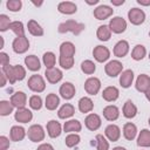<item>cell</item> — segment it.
<instances>
[{
    "instance_id": "cell-23",
    "label": "cell",
    "mask_w": 150,
    "mask_h": 150,
    "mask_svg": "<svg viewBox=\"0 0 150 150\" xmlns=\"http://www.w3.org/2000/svg\"><path fill=\"white\" fill-rule=\"evenodd\" d=\"M118 95H120V91L116 87H107L103 91H102V97L103 100L108 101V102H112V101H116L118 98Z\"/></svg>"
},
{
    "instance_id": "cell-18",
    "label": "cell",
    "mask_w": 150,
    "mask_h": 150,
    "mask_svg": "<svg viewBox=\"0 0 150 150\" xmlns=\"http://www.w3.org/2000/svg\"><path fill=\"white\" fill-rule=\"evenodd\" d=\"M104 132H105V136L108 137V139L111 142H116L121 137V129L116 124H109L105 128Z\"/></svg>"
},
{
    "instance_id": "cell-35",
    "label": "cell",
    "mask_w": 150,
    "mask_h": 150,
    "mask_svg": "<svg viewBox=\"0 0 150 150\" xmlns=\"http://www.w3.org/2000/svg\"><path fill=\"white\" fill-rule=\"evenodd\" d=\"M96 35L98 38V40L101 41H108L111 36V30L109 28V26L107 25H102L97 28V32H96Z\"/></svg>"
},
{
    "instance_id": "cell-25",
    "label": "cell",
    "mask_w": 150,
    "mask_h": 150,
    "mask_svg": "<svg viewBox=\"0 0 150 150\" xmlns=\"http://www.w3.org/2000/svg\"><path fill=\"white\" fill-rule=\"evenodd\" d=\"M9 136H11V139L14 141V142H20L25 138L26 136V130L22 128V127H19V125H14L12 127L11 129V132H9Z\"/></svg>"
},
{
    "instance_id": "cell-57",
    "label": "cell",
    "mask_w": 150,
    "mask_h": 150,
    "mask_svg": "<svg viewBox=\"0 0 150 150\" xmlns=\"http://www.w3.org/2000/svg\"><path fill=\"white\" fill-rule=\"evenodd\" d=\"M33 4H34L35 6H41V5H42V2H33Z\"/></svg>"
},
{
    "instance_id": "cell-12",
    "label": "cell",
    "mask_w": 150,
    "mask_h": 150,
    "mask_svg": "<svg viewBox=\"0 0 150 150\" xmlns=\"http://www.w3.org/2000/svg\"><path fill=\"white\" fill-rule=\"evenodd\" d=\"M112 13H114V9L107 5H101L94 9V16L97 20H104L110 15H112Z\"/></svg>"
},
{
    "instance_id": "cell-38",
    "label": "cell",
    "mask_w": 150,
    "mask_h": 150,
    "mask_svg": "<svg viewBox=\"0 0 150 150\" xmlns=\"http://www.w3.org/2000/svg\"><path fill=\"white\" fill-rule=\"evenodd\" d=\"M42 60H43V64L46 66V69L54 68L55 61H56V57H55V54L54 53H52V52L45 53L43 56H42Z\"/></svg>"
},
{
    "instance_id": "cell-1",
    "label": "cell",
    "mask_w": 150,
    "mask_h": 150,
    "mask_svg": "<svg viewBox=\"0 0 150 150\" xmlns=\"http://www.w3.org/2000/svg\"><path fill=\"white\" fill-rule=\"evenodd\" d=\"M4 74L6 75L7 80L9 81L11 84H14L16 81H21L25 79L26 76V70L20 64H15V66H5L2 67V70Z\"/></svg>"
},
{
    "instance_id": "cell-59",
    "label": "cell",
    "mask_w": 150,
    "mask_h": 150,
    "mask_svg": "<svg viewBox=\"0 0 150 150\" xmlns=\"http://www.w3.org/2000/svg\"><path fill=\"white\" fill-rule=\"evenodd\" d=\"M149 59H150V53H149Z\"/></svg>"
},
{
    "instance_id": "cell-4",
    "label": "cell",
    "mask_w": 150,
    "mask_h": 150,
    "mask_svg": "<svg viewBox=\"0 0 150 150\" xmlns=\"http://www.w3.org/2000/svg\"><path fill=\"white\" fill-rule=\"evenodd\" d=\"M27 135L32 142H41L45 138V130L40 124H34L29 127Z\"/></svg>"
},
{
    "instance_id": "cell-36",
    "label": "cell",
    "mask_w": 150,
    "mask_h": 150,
    "mask_svg": "<svg viewBox=\"0 0 150 150\" xmlns=\"http://www.w3.org/2000/svg\"><path fill=\"white\" fill-rule=\"evenodd\" d=\"M94 108V103L89 97H82L79 101V109L81 112H89Z\"/></svg>"
},
{
    "instance_id": "cell-31",
    "label": "cell",
    "mask_w": 150,
    "mask_h": 150,
    "mask_svg": "<svg viewBox=\"0 0 150 150\" xmlns=\"http://www.w3.org/2000/svg\"><path fill=\"white\" fill-rule=\"evenodd\" d=\"M59 104H60V98H59V96H57L56 94L50 93V94L47 95L45 105H46V108H47L48 110H55Z\"/></svg>"
},
{
    "instance_id": "cell-9",
    "label": "cell",
    "mask_w": 150,
    "mask_h": 150,
    "mask_svg": "<svg viewBox=\"0 0 150 150\" xmlns=\"http://www.w3.org/2000/svg\"><path fill=\"white\" fill-rule=\"evenodd\" d=\"M101 89V81L97 77H89L84 82V90L89 95H96Z\"/></svg>"
},
{
    "instance_id": "cell-32",
    "label": "cell",
    "mask_w": 150,
    "mask_h": 150,
    "mask_svg": "<svg viewBox=\"0 0 150 150\" xmlns=\"http://www.w3.org/2000/svg\"><path fill=\"white\" fill-rule=\"evenodd\" d=\"M74 112H75L74 105L70 104V103H66V104H63V105L59 109L57 115H59L60 118H69V117H71V116L74 115Z\"/></svg>"
},
{
    "instance_id": "cell-47",
    "label": "cell",
    "mask_w": 150,
    "mask_h": 150,
    "mask_svg": "<svg viewBox=\"0 0 150 150\" xmlns=\"http://www.w3.org/2000/svg\"><path fill=\"white\" fill-rule=\"evenodd\" d=\"M11 23L12 22L9 21V18L7 15H5V14H1L0 15V30L1 32L7 30L9 28V26H11Z\"/></svg>"
},
{
    "instance_id": "cell-40",
    "label": "cell",
    "mask_w": 150,
    "mask_h": 150,
    "mask_svg": "<svg viewBox=\"0 0 150 150\" xmlns=\"http://www.w3.org/2000/svg\"><path fill=\"white\" fill-rule=\"evenodd\" d=\"M9 28L16 34V36H25V28L21 21H13Z\"/></svg>"
},
{
    "instance_id": "cell-20",
    "label": "cell",
    "mask_w": 150,
    "mask_h": 150,
    "mask_svg": "<svg viewBox=\"0 0 150 150\" xmlns=\"http://www.w3.org/2000/svg\"><path fill=\"white\" fill-rule=\"evenodd\" d=\"M129 52V43L125 40L118 41L114 47V55L117 57H123Z\"/></svg>"
},
{
    "instance_id": "cell-27",
    "label": "cell",
    "mask_w": 150,
    "mask_h": 150,
    "mask_svg": "<svg viewBox=\"0 0 150 150\" xmlns=\"http://www.w3.org/2000/svg\"><path fill=\"white\" fill-rule=\"evenodd\" d=\"M136 134H137V128H136V125L134 123L129 122V123L124 124V127H123V136L125 137V139L132 141L136 137Z\"/></svg>"
},
{
    "instance_id": "cell-43",
    "label": "cell",
    "mask_w": 150,
    "mask_h": 150,
    "mask_svg": "<svg viewBox=\"0 0 150 150\" xmlns=\"http://www.w3.org/2000/svg\"><path fill=\"white\" fill-rule=\"evenodd\" d=\"M80 136L77 135V134H69L67 137H66V139H64V143H66V145L68 146V148H73V146H75V145H77L79 143H80Z\"/></svg>"
},
{
    "instance_id": "cell-10",
    "label": "cell",
    "mask_w": 150,
    "mask_h": 150,
    "mask_svg": "<svg viewBox=\"0 0 150 150\" xmlns=\"http://www.w3.org/2000/svg\"><path fill=\"white\" fill-rule=\"evenodd\" d=\"M93 55L97 62H104L110 57V52L104 46H96L93 50Z\"/></svg>"
},
{
    "instance_id": "cell-30",
    "label": "cell",
    "mask_w": 150,
    "mask_h": 150,
    "mask_svg": "<svg viewBox=\"0 0 150 150\" xmlns=\"http://www.w3.org/2000/svg\"><path fill=\"white\" fill-rule=\"evenodd\" d=\"M75 54V46L74 43L66 41L62 42L60 46V55L61 56H74Z\"/></svg>"
},
{
    "instance_id": "cell-17",
    "label": "cell",
    "mask_w": 150,
    "mask_h": 150,
    "mask_svg": "<svg viewBox=\"0 0 150 150\" xmlns=\"http://www.w3.org/2000/svg\"><path fill=\"white\" fill-rule=\"evenodd\" d=\"M60 95L64 98V100H70L74 97L75 95V87L73 83L70 82H64L63 84H61L60 87Z\"/></svg>"
},
{
    "instance_id": "cell-53",
    "label": "cell",
    "mask_w": 150,
    "mask_h": 150,
    "mask_svg": "<svg viewBox=\"0 0 150 150\" xmlns=\"http://www.w3.org/2000/svg\"><path fill=\"white\" fill-rule=\"evenodd\" d=\"M137 2L139 5H143V6H149L150 5V0H137Z\"/></svg>"
},
{
    "instance_id": "cell-42",
    "label": "cell",
    "mask_w": 150,
    "mask_h": 150,
    "mask_svg": "<svg viewBox=\"0 0 150 150\" xmlns=\"http://www.w3.org/2000/svg\"><path fill=\"white\" fill-rule=\"evenodd\" d=\"M59 62L63 69H70L74 66V56H61L60 55Z\"/></svg>"
},
{
    "instance_id": "cell-21",
    "label": "cell",
    "mask_w": 150,
    "mask_h": 150,
    "mask_svg": "<svg viewBox=\"0 0 150 150\" xmlns=\"http://www.w3.org/2000/svg\"><path fill=\"white\" fill-rule=\"evenodd\" d=\"M134 81V73L131 69H127L120 75V84L123 88H129Z\"/></svg>"
},
{
    "instance_id": "cell-34",
    "label": "cell",
    "mask_w": 150,
    "mask_h": 150,
    "mask_svg": "<svg viewBox=\"0 0 150 150\" xmlns=\"http://www.w3.org/2000/svg\"><path fill=\"white\" fill-rule=\"evenodd\" d=\"M27 28H28V32L34 36H42L43 35L42 27L35 20H29L27 23Z\"/></svg>"
},
{
    "instance_id": "cell-24",
    "label": "cell",
    "mask_w": 150,
    "mask_h": 150,
    "mask_svg": "<svg viewBox=\"0 0 150 150\" xmlns=\"http://www.w3.org/2000/svg\"><path fill=\"white\" fill-rule=\"evenodd\" d=\"M103 116L108 121H115L120 116V110L116 105H107L103 109Z\"/></svg>"
},
{
    "instance_id": "cell-8",
    "label": "cell",
    "mask_w": 150,
    "mask_h": 150,
    "mask_svg": "<svg viewBox=\"0 0 150 150\" xmlns=\"http://www.w3.org/2000/svg\"><path fill=\"white\" fill-rule=\"evenodd\" d=\"M128 18H129V21L132 23V25H141L144 22L145 20V13L139 9V8H131L129 12H128Z\"/></svg>"
},
{
    "instance_id": "cell-11",
    "label": "cell",
    "mask_w": 150,
    "mask_h": 150,
    "mask_svg": "<svg viewBox=\"0 0 150 150\" xmlns=\"http://www.w3.org/2000/svg\"><path fill=\"white\" fill-rule=\"evenodd\" d=\"M101 123H102L101 117H100L97 114H89V115L86 117V120H84L86 127H87L89 130H91V131L97 130V129L101 127Z\"/></svg>"
},
{
    "instance_id": "cell-56",
    "label": "cell",
    "mask_w": 150,
    "mask_h": 150,
    "mask_svg": "<svg viewBox=\"0 0 150 150\" xmlns=\"http://www.w3.org/2000/svg\"><path fill=\"white\" fill-rule=\"evenodd\" d=\"M145 96H146V98H148V100H149V101H150V90H149V91H146V93H145Z\"/></svg>"
},
{
    "instance_id": "cell-51",
    "label": "cell",
    "mask_w": 150,
    "mask_h": 150,
    "mask_svg": "<svg viewBox=\"0 0 150 150\" xmlns=\"http://www.w3.org/2000/svg\"><path fill=\"white\" fill-rule=\"evenodd\" d=\"M0 77H1V87H5V84H6V75L4 74V71H1V74H0Z\"/></svg>"
},
{
    "instance_id": "cell-22",
    "label": "cell",
    "mask_w": 150,
    "mask_h": 150,
    "mask_svg": "<svg viewBox=\"0 0 150 150\" xmlns=\"http://www.w3.org/2000/svg\"><path fill=\"white\" fill-rule=\"evenodd\" d=\"M57 9H59V12L62 13V14H74V13H76L77 7H76V5H75L74 2H71V1H62V2L59 4Z\"/></svg>"
},
{
    "instance_id": "cell-45",
    "label": "cell",
    "mask_w": 150,
    "mask_h": 150,
    "mask_svg": "<svg viewBox=\"0 0 150 150\" xmlns=\"http://www.w3.org/2000/svg\"><path fill=\"white\" fill-rule=\"evenodd\" d=\"M29 107L34 110H39L42 107V100L39 95H33L29 98Z\"/></svg>"
},
{
    "instance_id": "cell-49",
    "label": "cell",
    "mask_w": 150,
    "mask_h": 150,
    "mask_svg": "<svg viewBox=\"0 0 150 150\" xmlns=\"http://www.w3.org/2000/svg\"><path fill=\"white\" fill-rule=\"evenodd\" d=\"M0 63H1L2 67L9 64V56H8L6 53H4V52L0 53Z\"/></svg>"
},
{
    "instance_id": "cell-5",
    "label": "cell",
    "mask_w": 150,
    "mask_h": 150,
    "mask_svg": "<svg viewBox=\"0 0 150 150\" xmlns=\"http://www.w3.org/2000/svg\"><path fill=\"white\" fill-rule=\"evenodd\" d=\"M12 48L16 54H22L28 50L29 41L26 36H16L12 43Z\"/></svg>"
},
{
    "instance_id": "cell-29",
    "label": "cell",
    "mask_w": 150,
    "mask_h": 150,
    "mask_svg": "<svg viewBox=\"0 0 150 150\" xmlns=\"http://www.w3.org/2000/svg\"><path fill=\"white\" fill-rule=\"evenodd\" d=\"M137 145L143 146V148L150 146V130H148V129L141 130L138 138H137Z\"/></svg>"
},
{
    "instance_id": "cell-46",
    "label": "cell",
    "mask_w": 150,
    "mask_h": 150,
    "mask_svg": "<svg viewBox=\"0 0 150 150\" xmlns=\"http://www.w3.org/2000/svg\"><path fill=\"white\" fill-rule=\"evenodd\" d=\"M7 8L12 12H18L21 9V6H22V2L20 0H8L7 4H6Z\"/></svg>"
},
{
    "instance_id": "cell-39",
    "label": "cell",
    "mask_w": 150,
    "mask_h": 150,
    "mask_svg": "<svg viewBox=\"0 0 150 150\" xmlns=\"http://www.w3.org/2000/svg\"><path fill=\"white\" fill-rule=\"evenodd\" d=\"M81 69H82V71H83L84 74L90 75V74H94V73H95L96 66H95V63H94L93 61L86 60V61H83V62L81 63Z\"/></svg>"
},
{
    "instance_id": "cell-7",
    "label": "cell",
    "mask_w": 150,
    "mask_h": 150,
    "mask_svg": "<svg viewBox=\"0 0 150 150\" xmlns=\"http://www.w3.org/2000/svg\"><path fill=\"white\" fill-rule=\"evenodd\" d=\"M109 28L112 33H116V34H120V33H123L125 29H127V22L121 16H115L110 20L109 22Z\"/></svg>"
},
{
    "instance_id": "cell-60",
    "label": "cell",
    "mask_w": 150,
    "mask_h": 150,
    "mask_svg": "<svg viewBox=\"0 0 150 150\" xmlns=\"http://www.w3.org/2000/svg\"><path fill=\"white\" fill-rule=\"evenodd\" d=\"M149 36H150V33H149Z\"/></svg>"
},
{
    "instance_id": "cell-48",
    "label": "cell",
    "mask_w": 150,
    "mask_h": 150,
    "mask_svg": "<svg viewBox=\"0 0 150 150\" xmlns=\"http://www.w3.org/2000/svg\"><path fill=\"white\" fill-rule=\"evenodd\" d=\"M9 148V139L6 136H0V150H7Z\"/></svg>"
},
{
    "instance_id": "cell-26",
    "label": "cell",
    "mask_w": 150,
    "mask_h": 150,
    "mask_svg": "<svg viewBox=\"0 0 150 150\" xmlns=\"http://www.w3.org/2000/svg\"><path fill=\"white\" fill-rule=\"evenodd\" d=\"M25 64L27 66V68L32 71H38L41 68L40 64V60L38 59V56L35 55H28L25 57Z\"/></svg>"
},
{
    "instance_id": "cell-13",
    "label": "cell",
    "mask_w": 150,
    "mask_h": 150,
    "mask_svg": "<svg viewBox=\"0 0 150 150\" xmlns=\"http://www.w3.org/2000/svg\"><path fill=\"white\" fill-rule=\"evenodd\" d=\"M136 89L141 93H146L150 90V76L146 74H141L136 80Z\"/></svg>"
},
{
    "instance_id": "cell-54",
    "label": "cell",
    "mask_w": 150,
    "mask_h": 150,
    "mask_svg": "<svg viewBox=\"0 0 150 150\" xmlns=\"http://www.w3.org/2000/svg\"><path fill=\"white\" fill-rule=\"evenodd\" d=\"M112 150H127L125 148H123V146H115Z\"/></svg>"
},
{
    "instance_id": "cell-3",
    "label": "cell",
    "mask_w": 150,
    "mask_h": 150,
    "mask_svg": "<svg viewBox=\"0 0 150 150\" xmlns=\"http://www.w3.org/2000/svg\"><path fill=\"white\" fill-rule=\"evenodd\" d=\"M27 84H28V88H29L30 90L35 91V93H41V91H43L45 88H46V83H45L42 76H40V75H38V74L32 75V76L28 79Z\"/></svg>"
},
{
    "instance_id": "cell-55",
    "label": "cell",
    "mask_w": 150,
    "mask_h": 150,
    "mask_svg": "<svg viewBox=\"0 0 150 150\" xmlns=\"http://www.w3.org/2000/svg\"><path fill=\"white\" fill-rule=\"evenodd\" d=\"M98 2V0H94V1H87V4H89V5H95V4H97Z\"/></svg>"
},
{
    "instance_id": "cell-28",
    "label": "cell",
    "mask_w": 150,
    "mask_h": 150,
    "mask_svg": "<svg viewBox=\"0 0 150 150\" xmlns=\"http://www.w3.org/2000/svg\"><path fill=\"white\" fill-rule=\"evenodd\" d=\"M81 129H82V125L77 120H69V121L64 122V124H63L64 132H74L75 134V132L81 131Z\"/></svg>"
},
{
    "instance_id": "cell-58",
    "label": "cell",
    "mask_w": 150,
    "mask_h": 150,
    "mask_svg": "<svg viewBox=\"0 0 150 150\" xmlns=\"http://www.w3.org/2000/svg\"><path fill=\"white\" fill-rule=\"evenodd\" d=\"M148 123H149V125H150V118H149V121H148Z\"/></svg>"
},
{
    "instance_id": "cell-2",
    "label": "cell",
    "mask_w": 150,
    "mask_h": 150,
    "mask_svg": "<svg viewBox=\"0 0 150 150\" xmlns=\"http://www.w3.org/2000/svg\"><path fill=\"white\" fill-rule=\"evenodd\" d=\"M84 25L83 23H79L74 20H67L62 23L59 25V32L60 33H67V32H71L75 35H79L83 29H84Z\"/></svg>"
},
{
    "instance_id": "cell-44",
    "label": "cell",
    "mask_w": 150,
    "mask_h": 150,
    "mask_svg": "<svg viewBox=\"0 0 150 150\" xmlns=\"http://www.w3.org/2000/svg\"><path fill=\"white\" fill-rule=\"evenodd\" d=\"M95 141H96V149L97 150H108L109 149V143L103 137V135H96Z\"/></svg>"
},
{
    "instance_id": "cell-6",
    "label": "cell",
    "mask_w": 150,
    "mask_h": 150,
    "mask_svg": "<svg viewBox=\"0 0 150 150\" xmlns=\"http://www.w3.org/2000/svg\"><path fill=\"white\" fill-rule=\"evenodd\" d=\"M104 70H105V73H107L108 76L115 77V76H117V75H120V74L122 73V70H123V64H122L120 61H117V60H112V61H109V62L105 64Z\"/></svg>"
},
{
    "instance_id": "cell-16",
    "label": "cell",
    "mask_w": 150,
    "mask_h": 150,
    "mask_svg": "<svg viewBox=\"0 0 150 150\" xmlns=\"http://www.w3.org/2000/svg\"><path fill=\"white\" fill-rule=\"evenodd\" d=\"M45 76H46V79H47V81L49 83L54 84V83H57L59 81H61L63 75H62V71L60 69H57V68H49V69H46Z\"/></svg>"
},
{
    "instance_id": "cell-33",
    "label": "cell",
    "mask_w": 150,
    "mask_h": 150,
    "mask_svg": "<svg viewBox=\"0 0 150 150\" xmlns=\"http://www.w3.org/2000/svg\"><path fill=\"white\" fill-rule=\"evenodd\" d=\"M136 114H137V108H136V105H135L130 100H128V101L124 103V105H123V115H124V117H127V118H132V117L136 116Z\"/></svg>"
},
{
    "instance_id": "cell-15",
    "label": "cell",
    "mask_w": 150,
    "mask_h": 150,
    "mask_svg": "<svg viewBox=\"0 0 150 150\" xmlns=\"http://www.w3.org/2000/svg\"><path fill=\"white\" fill-rule=\"evenodd\" d=\"M14 118L16 122H20V123H28L30 122V120L33 118V114L30 110H28L27 108H21V109H18L14 114Z\"/></svg>"
},
{
    "instance_id": "cell-52",
    "label": "cell",
    "mask_w": 150,
    "mask_h": 150,
    "mask_svg": "<svg viewBox=\"0 0 150 150\" xmlns=\"http://www.w3.org/2000/svg\"><path fill=\"white\" fill-rule=\"evenodd\" d=\"M110 1L115 6H120V5H123L124 4V0H110Z\"/></svg>"
},
{
    "instance_id": "cell-19",
    "label": "cell",
    "mask_w": 150,
    "mask_h": 150,
    "mask_svg": "<svg viewBox=\"0 0 150 150\" xmlns=\"http://www.w3.org/2000/svg\"><path fill=\"white\" fill-rule=\"evenodd\" d=\"M47 132H48L49 137H52V138L59 137V136L61 135V132H62V130H61V124H60L59 122L54 121V120L49 121V122L47 123Z\"/></svg>"
},
{
    "instance_id": "cell-50",
    "label": "cell",
    "mask_w": 150,
    "mask_h": 150,
    "mask_svg": "<svg viewBox=\"0 0 150 150\" xmlns=\"http://www.w3.org/2000/svg\"><path fill=\"white\" fill-rule=\"evenodd\" d=\"M36 150H54V148H53L49 143H43V144L39 145Z\"/></svg>"
},
{
    "instance_id": "cell-41",
    "label": "cell",
    "mask_w": 150,
    "mask_h": 150,
    "mask_svg": "<svg viewBox=\"0 0 150 150\" xmlns=\"http://www.w3.org/2000/svg\"><path fill=\"white\" fill-rule=\"evenodd\" d=\"M13 104L8 101H1L0 102V115L1 116H7L13 111Z\"/></svg>"
},
{
    "instance_id": "cell-14",
    "label": "cell",
    "mask_w": 150,
    "mask_h": 150,
    "mask_svg": "<svg viewBox=\"0 0 150 150\" xmlns=\"http://www.w3.org/2000/svg\"><path fill=\"white\" fill-rule=\"evenodd\" d=\"M26 102H27V96L23 91H16L11 97V103L13 104V107H15L18 109L25 108Z\"/></svg>"
},
{
    "instance_id": "cell-37",
    "label": "cell",
    "mask_w": 150,
    "mask_h": 150,
    "mask_svg": "<svg viewBox=\"0 0 150 150\" xmlns=\"http://www.w3.org/2000/svg\"><path fill=\"white\" fill-rule=\"evenodd\" d=\"M146 54V50H145V47L142 46V45H137L134 47L132 52H131V57L136 61H139L142 60Z\"/></svg>"
}]
</instances>
